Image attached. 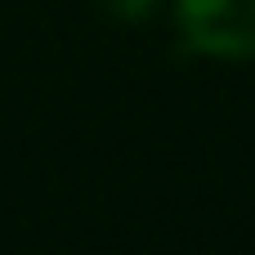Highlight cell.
Returning a JSON list of instances; mask_svg holds the SVG:
<instances>
[{
  "instance_id": "6da1fadb",
  "label": "cell",
  "mask_w": 255,
  "mask_h": 255,
  "mask_svg": "<svg viewBox=\"0 0 255 255\" xmlns=\"http://www.w3.org/2000/svg\"><path fill=\"white\" fill-rule=\"evenodd\" d=\"M175 27L184 49L197 58H255V0H175Z\"/></svg>"
},
{
  "instance_id": "7a4b0ae2",
  "label": "cell",
  "mask_w": 255,
  "mask_h": 255,
  "mask_svg": "<svg viewBox=\"0 0 255 255\" xmlns=\"http://www.w3.org/2000/svg\"><path fill=\"white\" fill-rule=\"evenodd\" d=\"M99 4V13H108L112 22H148L157 9H161V0H94Z\"/></svg>"
}]
</instances>
